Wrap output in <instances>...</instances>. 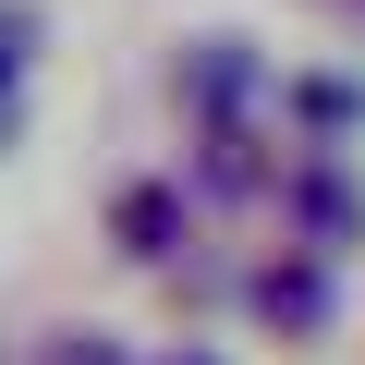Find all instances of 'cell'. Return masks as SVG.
I'll use <instances>...</instances> for the list:
<instances>
[{
	"instance_id": "cell-1",
	"label": "cell",
	"mask_w": 365,
	"mask_h": 365,
	"mask_svg": "<svg viewBox=\"0 0 365 365\" xmlns=\"http://www.w3.org/2000/svg\"><path fill=\"white\" fill-rule=\"evenodd\" d=\"M256 317H268V329H292V341H304V329H329V268H317V256L256 268Z\"/></svg>"
},
{
	"instance_id": "cell-2",
	"label": "cell",
	"mask_w": 365,
	"mask_h": 365,
	"mask_svg": "<svg viewBox=\"0 0 365 365\" xmlns=\"http://www.w3.org/2000/svg\"><path fill=\"white\" fill-rule=\"evenodd\" d=\"M170 232H182L170 182H134V195H122V256H170Z\"/></svg>"
},
{
	"instance_id": "cell-3",
	"label": "cell",
	"mask_w": 365,
	"mask_h": 365,
	"mask_svg": "<svg viewBox=\"0 0 365 365\" xmlns=\"http://www.w3.org/2000/svg\"><path fill=\"white\" fill-rule=\"evenodd\" d=\"M292 207H304L317 244H353V182H341V170H304V182H292Z\"/></svg>"
},
{
	"instance_id": "cell-4",
	"label": "cell",
	"mask_w": 365,
	"mask_h": 365,
	"mask_svg": "<svg viewBox=\"0 0 365 365\" xmlns=\"http://www.w3.org/2000/svg\"><path fill=\"white\" fill-rule=\"evenodd\" d=\"M244 86H256V61H244V37H207V61H195V98H207V110H232Z\"/></svg>"
},
{
	"instance_id": "cell-5",
	"label": "cell",
	"mask_w": 365,
	"mask_h": 365,
	"mask_svg": "<svg viewBox=\"0 0 365 365\" xmlns=\"http://www.w3.org/2000/svg\"><path fill=\"white\" fill-rule=\"evenodd\" d=\"M292 110H304V122H317V134H341V122H353V110H365V98H353V86H341V73H317V86H292Z\"/></svg>"
},
{
	"instance_id": "cell-6",
	"label": "cell",
	"mask_w": 365,
	"mask_h": 365,
	"mask_svg": "<svg viewBox=\"0 0 365 365\" xmlns=\"http://www.w3.org/2000/svg\"><path fill=\"white\" fill-rule=\"evenodd\" d=\"M25 49H37V0H0V86L25 73Z\"/></svg>"
},
{
	"instance_id": "cell-7",
	"label": "cell",
	"mask_w": 365,
	"mask_h": 365,
	"mask_svg": "<svg viewBox=\"0 0 365 365\" xmlns=\"http://www.w3.org/2000/svg\"><path fill=\"white\" fill-rule=\"evenodd\" d=\"M37 365H122V353H110V341H98V329H61V341H49V353H37Z\"/></svg>"
},
{
	"instance_id": "cell-8",
	"label": "cell",
	"mask_w": 365,
	"mask_h": 365,
	"mask_svg": "<svg viewBox=\"0 0 365 365\" xmlns=\"http://www.w3.org/2000/svg\"><path fill=\"white\" fill-rule=\"evenodd\" d=\"M170 365H220V353H170Z\"/></svg>"
}]
</instances>
